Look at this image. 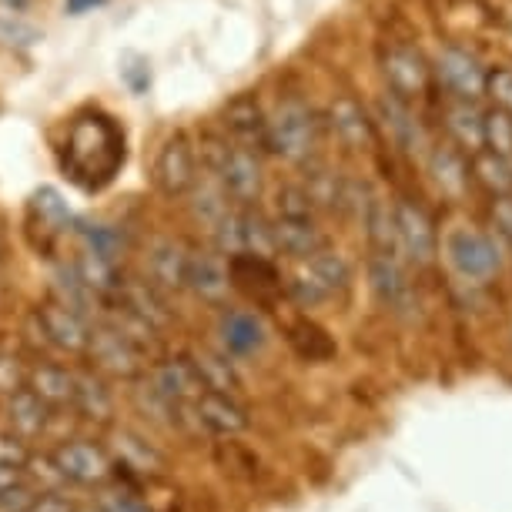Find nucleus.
<instances>
[{"mask_svg": "<svg viewBox=\"0 0 512 512\" xmlns=\"http://www.w3.org/2000/svg\"><path fill=\"white\" fill-rule=\"evenodd\" d=\"M272 235L275 251L295 258V262H308V258L325 248V235L312 215H278L272 221Z\"/></svg>", "mask_w": 512, "mask_h": 512, "instance_id": "19", "label": "nucleus"}, {"mask_svg": "<svg viewBox=\"0 0 512 512\" xmlns=\"http://www.w3.org/2000/svg\"><path fill=\"white\" fill-rule=\"evenodd\" d=\"M288 345H292L298 359H305V362H332L338 355L335 338L328 335L322 325L308 322V318H298V322L288 325Z\"/></svg>", "mask_w": 512, "mask_h": 512, "instance_id": "29", "label": "nucleus"}, {"mask_svg": "<svg viewBox=\"0 0 512 512\" xmlns=\"http://www.w3.org/2000/svg\"><path fill=\"white\" fill-rule=\"evenodd\" d=\"M0 462L7 466H31V449L24 446V439L11 432V436H0Z\"/></svg>", "mask_w": 512, "mask_h": 512, "instance_id": "48", "label": "nucleus"}, {"mask_svg": "<svg viewBox=\"0 0 512 512\" xmlns=\"http://www.w3.org/2000/svg\"><path fill=\"white\" fill-rule=\"evenodd\" d=\"M379 114H382V121H385V131L392 134V141H395V148H402V151H419L425 138H422V128H419V118L412 114L409 108V101H399V98H382L379 101Z\"/></svg>", "mask_w": 512, "mask_h": 512, "instance_id": "28", "label": "nucleus"}, {"mask_svg": "<svg viewBox=\"0 0 512 512\" xmlns=\"http://www.w3.org/2000/svg\"><path fill=\"white\" fill-rule=\"evenodd\" d=\"M205 164L218 175L221 188L231 198V205L238 208H251L262 201L265 191V171H262V158L258 151L241 148L235 141H208L205 151Z\"/></svg>", "mask_w": 512, "mask_h": 512, "instance_id": "2", "label": "nucleus"}, {"mask_svg": "<svg viewBox=\"0 0 512 512\" xmlns=\"http://www.w3.org/2000/svg\"><path fill=\"white\" fill-rule=\"evenodd\" d=\"M27 512H77V509H74V502H71V499L61 496V492H44V489H41Z\"/></svg>", "mask_w": 512, "mask_h": 512, "instance_id": "50", "label": "nucleus"}, {"mask_svg": "<svg viewBox=\"0 0 512 512\" xmlns=\"http://www.w3.org/2000/svg\"><path fill=\"white\" fill-rule=\"evenodd\" d=\"M395 211V231H399V251L409 258L412 265H432L436 262V251H439V241H436V228H432L429 215L412 205V201H395L392 205Z\"/></svg>", "mask_w": 512, "mask_h": 512, "instance_id": "9", "label": "nucleus"}, {"mask_svg": "<svg viewBox=\"0 0 512 512\" xmlns=\"http://www.w3.org/2000/svg\"><path fill=\"white\" fill-rule=\"evenodd\" d=\"M191 362H195V369L201 375V382H205V389L211 392H238V372L235 365L228 362V352H208L201 349L191 355Z\"/></svg>", "mask_w": 512, "mask_h": 512, "instance_id": "35", "label": "nucleus"}, {"mask_svg": "<svg viewBox=\"0 0 512 512\" xmlns=\"http://www.w3.org/2000/svg\"><path fill=\"white\" fill-rule=\"evenodd\" d=\"M228 275H231V285H238L241 292H248L255 298H272L278 288H282V272L275 268L272 258L251 255V251L228 255Z\"/></svg>", "mask_w": 512, "mask_h": 512, "instance_id": "20", "label": "nucleus"}, {"mask_svg": "<svg viewBox=\"0 0 512 512\" xmlns=\"http://www.w3.org/2000/svg\"><path fill=\"white\" fill-rule=\"evenodd\" d=\"M191 412H195V422L201 429H208L211 436H238V432L248 429V412L231 399L228 392H211L205 389L191 402Z\"/></svg>", "mask_w": 512, "mask_h": 512, "instance_id": "18", "label": "nucleus"}, {"mask_svg": "<svg viewBox=\"0 0 512 512\" xmlns=\"http://www.w3.org/2000/svg\"><path fill=\"white\" fill-rule=\"evenodd\" d=\"M148 379L164 399H171L178 405H191L201 392H205V382H201L191 355H171V359L154 362L148 369Z\"/></svg>", "mask_w": 512, "mask_h": 512, "instance_id": "15", "label": "nucleus"}, {"mask_svg": "<svg viewBox=\"0 0 512 512\" xmlns=\"http://www.w3.org/2000/svg\"><path fill=\"white\" fill-rule=\"evenodd\" d=\"M61 164L77 188H108L124 168V131L118 128V121L104 111L77 114L67 128Z\"/></svg>", "mask_w": 512, "mask_h": 512, "instance_id": "1", "label": "nucleus"}, {"mask_svg": "<svg viewBox=\"0 0 512 512\" xmlns=\"http://www.w3.org/2000/svg\"><path fill=\"white\" fill-rule=\"evenodd\" d=\"M71 265H74V272L81 275V282L88 285L91 292L101 298V302H114V298H118L121 285H124V275H121L118 262H111V258L94 255V251L81 248Z\"/></svg>", "mask_w": 512, "mask_h": 512, "instance_id": "23", "label": "nucleus"}, {"mask_svg": "<svg viewBox=\"0 0 512 512\" xmlns=\"http://www.w3.org/2000/svg\"><path fill=\"white\" fill-rule=\"evenodd\" d=\"M312 198H308L305 188L288 185L278 191V215H312Z\"/></svg>", "mask_w": 512, "mask_h": 512, "instance_id": "46", "label": "nucleus"}, {"mask_svg": "<svg viewBox=\"0 0 512 512\" xmlns=\"http://www.w3.org/2000/svg\"><path fill=\"white\" fill-rule=\"evenodd\" d=\"M51 462H54L57 476L67 482H77V486H104L114 472V462L108 459V452L88 439H74V442L57 446Z\"/></svg>", "mask_w": 512, "mask_h": 512, "instance_id": "7", "label": "nucleus"}, {"mask_svg": "<svg viewBox=\"0 0 512 512\" xmlns=\"http://www.w3.org/2000/svg\"><path fill=\"white\" fill-rule=\"evenodd\" d=\"M74 235L81 241V248L94 251V255H104L111 262H118L124 251V235L114 225H104V221H74Z\"/></svg>", "mask_w": 512, "mask_h": 512, "instance_id": "37", "label": "nucleus"}, {"mask_svg": "<svg viewBox=\"0 0 512 512\" xmlns=\"http://www.w3.org/2000/svg\"><path fill=\"white\" fill-rule=\"evenodd\" d=\"M34 325L41 338L51 349L57 352H67V355H84L88 352V342H91V318L67 308L64 302L57 298H47V302L37 305L34 312Z\"/></svg>", "mask_w": 512, "mask_h": 512, "instance_id": "6", "label": "nucleus"}, {"mask_svg": "<svg viewBox=\"0 0 512 512\" xmlns=\"http://www.w3.org/2000/svg\"><path fill=\"white\" fill-rule=\"evenodd\" d=\"M188 198H191V201H188V205H191V215H195V221H201L205 228L215 225V221L231 208V198L225 195V188H221L218 175L208 168L205 161H201L198 178H195V185H191Z\"/></svg>", "mask_w": 512, "mask_h": 512, "instance_id": "24", "label": "nucleus"}, {"mask_svg": "<svg viewBox=\"0 0 512 512\" xmlns=\"http://www.w3.org/2000/svg\"><path fill=\"white\" fill-rule=\"evenodd\" d=\"M198 178V151H195V141L188 138L185 131H175L168 141L161 144L158 158H154V171H151V181L154 188L161 191L164 198H185L191 185Z\"/></svg>", "mask_w": 512, "mask_h": 512, "instance_id": "5", "label": "nucleus"}, {"mask_svg": "<svg viewBox=\"0 0 512 512\" xmlns=\"http://www.w3.org/2000/svg\"><path fill=\"white\" fill-rule=\"evenodd\" d=\"M486 94L496 101V108L512 114V67H496L486 74Z\"/></svg>", "mask_w": 512, "mask_h": 512, "instance_id": "44", "label": "nucleus"}, {"mask_svg": "<svg viewBox=\"0 0 512 512\" xmlns=\"http://www.w3.org/2000/svg\"><path fill=\"white\" fill-rule=\"evenodd\" d=\"M382 74L392 98L409 104L415 98H422L425 88H429V67H425L419 51H412V47H389L382 57Z\"/></svg>", "mask_w": 512, "mask_h": 512, "instance_id": "12", "label": "nucleus"}, {"mask_svg": "<svg viewBox=\"0 0 512 512\" xmlns=\"http://www.w3.org/2000/svg\"><path fill=\"white\" fill-rule=\"evenodd\" d=\"M37 492H41V489H31V486H27V479L17 482L14 489L0 492V512H27V509H31V502L37 499Z\"/></svg>", "mask_w": 512, "mask_h": 512, "instance_id": "47", "label": "nucleus"}, {"mask_svg": "<svg viewBox=\"0 0 512 512\" xmlns=\"http://www.w3.org/2000/svg\"><path fill=\"white\" fill-rule=\"evenodd\" d=\"M114 449H118V462H124L128 469H134L138 476L144 479L148 472H161L164 466V456L154 446H148L138 432H128L121 429L118 439H114Z\"/></svg>", "mask_w": 512, "mask_h": 512, "instance_id": "34", "label": "nucleus"}, {"mask_svg": "<svg viewBox=\"0 0 512 512\" xmlns=\"http://www.w3.org/2000/svg\"><path fill=\"white\" fill-rule=\"evenodd\" d=\"M27 389L41 395L51 409H61V405L74 409V372L64 369V365H34L27 372Z\"/></svg>", "mask_w": 512, "mask_h": 512, "instance_id": "27", "label": "nucleus"}, {"mask_svg": "<svg viewBox=\"0 0 512 512\" xmlns=\"http://www.w3.org/2000/svg\"><path fill=\"white\" fill-rule=\"evenodd\" d=\"M84 355L94 362L98 372L114 375V379H124V382L141 379V375L151 369L148 355H144L114 322L91 325V342H88V352Z\"/></svg>", "mask_w": 512, "mask_h": 512, "instance_id": "4", "label": "nucleus"}, {"mask_svg": "<svg viewBox=\"0 0 512 512\" xmlns=\"http://www.w3.org/2000/svg\"><path fill=\"white\" fill-rule=\"evenodd\" d=\"M108 0H64V11L67 14H88V11H94V7H104Z\"/></svg>", "mask_w": 512, "mask_h": 512, "instance_id": "52", "label": "nucleus"}, {"mask_svg": "<svg viewBox=\"0 0 512 512\" xmlns=\"http://www.w3.org/2000/svg\"><path fill=\"white\" fill-rule=\"evenodd\" d=\"M305 278H308V282H315L328 298H332V295L345 292V288L352 285V268H349V262H345L342 255H338V251L322 248L318 255L308 258Z\"/></svg>", "mask_w": 512, "mask_h": 512, "instance_id": "32", "label": "nucleus"}, {"mask_svg": "<svg viewBox=\"0 0 512 512\" xmlns=\"http://www.w3.org/2000/svg\"><path fill=\"white\" fill-rule=\"evenodd\" d=\"M228 138L251 151H268V114L262 111L251 94H238L235 101H228L225 114H221Z\"/></svg>", "mask_w": 512, "mask_h": 512, "instance_id": "17", "label": "nucleus"}, {"mask_svg": "<svg viewBox=\"0 0 512 512\" xmlns=\"http://www.w3.org/2000/svg\"><path fill=\"white\" fill-rule=\"evenodd\" d=\"M492 225L502 238L512 241V195H496L492 201Z\"/></svg>", "mask_w": 512, "mask_h": 512, "instance_id": "49", "label": "nucleus"}, {"mask_svg": "<svg viewBox=\"0 0 512 512\" xmlns=\"http://www.w3.org/2000/svg\"><path fill=\"white\" fill-rule=\"evenodd\" d=\"M315 144H318V121L305 101L288 98L268 114V151L278 154V158L305 164L315 154Z\"/></svg>", "mask_w": 512, "mask_h": 512, "instance_id": "3", "label": "nucleus"}, {"mask_svg": "<svg viewBox=\"0 0 512 512\" xmlns=\"http://www.w3.org/2000/svg\"><path fill=\"white\" fill-rule=\"evenodd\" d=\"M31 211L47 231H74L77 218L71 215V208H67V201L57 188H37L31 198Z\"/></svg>", "mask_w": 512, "mask_h": 512, "instance_id": "38", "label": "nucleus"}, {"mask_svg": "<svg viewBox=\"0 0 512 512\" xmlns=\"http://www.w3.org/2000/svg\"><path fill=\"white\" fill-rule=\"evenodd\" d=\"M241 251L251 255H265L272 258L275 251V235H272V218H265L255 205L241 208Z\"/></svg>", "mask_w": 512, "mask_h": 512, "instance_id": "39", "label": "nucleus"}, {"mask_svg": "<svg viewBox=\"0 0 512 512\" xmlns=\"http://www.w3.org/2000/svg\"><path fill=\"white\" fill-rule=\"evenodd\" d=\"M17 482H24V469H21V466H7V462H0V492L14 489Z\"/></svg>", "mask_w": 512, "mask_h": 512, "instance_id": "51", "label": "nucleus"}, {"mask_svg": "<svg viewBox=\"0 0 512 512\" xmlns=\"http://www.w3.org/2000/svg\"><path fill=\"white\" fill-rule=\"evenodd\" d=\"M188 292L205 305H225L231 292L228 258L221 251H191L188 258Z\"/></svg>", "mask_w": 512, "mask_h": 512, "instance_id": "14", "label": "nucleus"}, {"mask_svg": "<svg viewBox=\"0 0 512 512\" xmlns=\"http://www.w3.org/2000/svg\"><path fill=\"white\" fill-rule=\"evenodd\" d=\"M7 419H11V429L21 439H37L51 422V405L24 385L14 395H7Z\"/></svg>", "mask_w": 512, "mask_h": 512, "instance_id": "25", "label": "nucleus"}, {"mask_svg": "<svg viewBox=\"0 0 512 512\" xmlns=\"http://www.w3.org/2000/svg\"><path fill=\"white\" fill-rule=\"evenodd\" d=\"M51 298H57V302H64L67 308H74V312H81V315H88V318L94 315V308L101 305V298L81 282V275L74 272L71 262L54 268V275H51Z\"/></svg>", "mask_w": 512, "mask_h": 512, "instance_id": "31", "label": "nucleus"}, {"mask_svg": "<svg viewBox=\"0 0 512 512\" xmlns=\"http://www.w3.org/2000/svg\"><path fill=\"white\" fill-rule=\"evenodd\" d=\"M114 302L128 315L141 318L144 325H151L154 332H164V328L175 322V312L168 308V295H164L158 285H151L148 278H124Z\"/></svg>", "mask_w": 512, "mask_h": 512, "instance_id": "13", "label": "nucleus"}, {"mask_svg": "<svg viewBox=\"0 0 512 512\" xmlns=\"http://www.w3.org/2000/svg\"><path fill=\"white\" fill-rule=\"evenodd\" d=\"M37 41H41V31L34 24H27L14 14H0V47L24 51V47H34Z\"/></svg>", "mask_w": 512, "mask_h": 512, "instance_id": "42", "label": "nucleus"}, {"mask_svg": "<svg viewBox=\"0 0 512 512\" xmlns=\"http://www.w3.org/2000/svg\"><path fill=\"white\" fill-rule=\"evenodd\" d=\"M446 128L462 148L479 151L482 148V114L472 108V101H459L446 111Z\"/></svg>", "mask_w": 512, "mask_h": 512, "instance_id": "40", "label": "nucleus"}, {"mask_svg": "<svg viewBox=\"0 0 512 512\" xmlns=\"http://www.w3.org/2000/svg\"><path fill=\"white\" fill-rule=\"evenodd\" d=\"M429 175L446 198H459L469 185V164L456 148H436L429 154Z\"/></svg>", "mask_w": 512, "mask_h": 512, "instance_id": "30", "label": "nucleus"}, {"mask_svg": "<svg viewBox=\"0 0 512 512\" xmlns=\"http://www.w3.org/2000/svg\"><path fill=\"white\" fill-rule=\"evenodd\" d=\"M472 175L492 195H512V161L496 151H476L472 154Z\"/></svg>", "mask_w": 512, "mask_h": 512, "instance_id": "36", "label": "nucleus"}, {"mask_svg": "<svg viewBox=\"0 0 512 512\" xmlns=\"http://www.w3.org/2000/svg\"><path fill=\"white\" fill-rule=\"evenodd\" d=\"M482 148L512 158V114L502 108H492L482 114Z\"/></svg>", "mask_w": 512, "mask_h": 512, "instance_id": "41", "label": "nucleus"}, {"mask_svg": "<svg viewBox=\"0 0 512 512\" xmlns=\"http://www.w3.org/2000/svg\"><path fill=\"white\" fill-rule=\"evenodd\" d=\"M328 128L349 151H365L375 141V124L355 98H335L328 104Z\"/></svg>", "mask_w": 512, "mask_h": 512, "instance_id": "21", "label": "nucleus"}, {"mask_svg": "<svg viewBox=\"0 0 512 512\" xmlns=\"http://www.w3.org/2000/svg\"><path fill=\"white\" fill-rule=\"evenodd\" d=\"M188 258L191 248L178 238H158L148 248V282L164 295H178L188 288Z\"/></svg>", "mask_w": 512, "mask_h": 512, "instance_id": "10", "label": "nucleus"}, {"mask_svg": "<svg viewBox=\"0 0 512 512\" xmlns=\"http://www.w3.org/2000/svg\"><path fill=\"white\" fill-rule=\"evenodd\" d=\"M369 285L375 298L389 308L392 315H412L415 312V285L399 255H379L372 251L369 258Z\"/></svg>", "mask_w": 512, "mask_h": 512, "instance_id": "8", "label": "nucleus"}, {"mask_svg": "<svg viewBox=\"0 0 512 512\" xmlns=\"http://www.w3.org/2000/svg\"><path fill=\"white\" fill-rule=\"evenodd\" d=\"M27 372L17 355H0V395H14L27 385Z\"/></svg>", "mask_w": 512, "mask_h": 512, "instance_id": "45", "label": "nucleus"}, {"mask_svg": "<svg viewBox=\"0 0 512 512\" xmlns=\"http://www.w3.org/2000/svg\"><path fill=\"white\" fill-rule=\"evenodd\" d=\"M218 338H221V349L235 359H248V355L262 352L265 345V322L255 312H225L218 322Z\"/></svg>", "mask_w": 512, "mask_h": 512, "instance_id": "22", "label": "nucleus"}, {"mask_svg": "<svg viewBox=\"0 0 512 512\" xmlns=\"http://www.w3.org/2000/svg\"><path fill=\"white\" fill-rule=\"evenodd\" d=\"M436 74L459 101H476L486 94V71H482V64L469 51H459V47L439 51Z\"/></svg>", "mask_w": 512, "mask_h": 512, "instance_id": "16", "label": "nucleus"}, {"mask_svg": "<svg viewBox=\"0 0 512 512\" xmlns=\"http://www.w3.org/2000/svg\"><path fill=\"white\" fill-rule=\"evenodd\" d=\"M362 221L365 231H369L372 251H379V255H399V231H395V211L389 201L372 198Z\"/></svg>", "mask_w": 512, "mask_h": 512, "instance_id": "33", "label": "nucleus"}, {"mask_svg": "<svg viewBox=\"0 0 512 512\" xmlns=\"http://www.w3.org/2000/svg\"><path fill=\"white\" fill-rule=\"evenodd\" d=\"M74 409L91 422H111L114 395L98 372H74Z\"/></svg>", "mask_w": 512, "mask_h": 512, "instance_id": "26", "label": "nucleus"}, {"mask_svg": "<svg viewBox=\"0 0 512 512\" xmlns=\"http://www.w3.org/2000/svg\"><path fill=\"white\" fill-rule=\"evenodd\" d=\"M94 509L98 512H154L148 502L134 496L131 489H104L98 492V499H94Z\"/></svg>", "mask_w": 512, "mask_h": 512, "instance_id": "43", "label": "nucleus"}, {"mask_svg": "<svg viewBox=\"0 0 512 512\" xmlns=\"http://www.w3.org/2000/svg\"><path fill=\"white\" fill-rule=\"evenodd\" d=\"M449 258L462 278H489L499 272V251L489 235L459 228L449 235Z\"/></svg>", "mask_w": 512, "mask_h": 512, "instance_id": "11", "label": "nucleus"}]
</instances>
